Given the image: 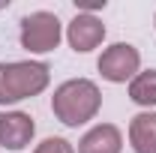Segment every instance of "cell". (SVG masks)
Wrapping results in <instances>:
<instances>
[{
  "instance_id": "6da1fadb",
  "label": "cell",
  "mask_w": 156,
  "mask_h": 153,
  "mask_svg": "<svg viewBox=\"0 0 156 153\" xmlns=\"http://www.w3.org/2000/svg\"><path fill=\"white\" fill-rule=\"evenodd\" d=\"M99 108H102V90L90 78H69L54 87L51 111L69 129H78V126L96 120Z\"/></svg>"
},
{
  "instance_id": "7a4b0ae2",
  "label": "cell",
  "mask_w": 156,
  "mask_h": 153,
  "mask_svg": "<svg viewBox=\"0 0 156 153\" xmlns=\"http://www.w3.org/2000/svg\"><path fill=\"white\" fill-rule=\"evenodd\" d=\"M51 84V66L42 60L0 63V105H15L21 99L45 93Z\"/></svg>"
},
{
  "instance_id": "3957f363",
  "label": "cell",
  "mask_w": 156,
  "mask_h": 153,
  "mask_svg": "<svg viewBox=\"0 0 156 153\" xmlns=\"http://www.w3.org/2000/svg\"><path fill=\"white\" fill-rule=\"evenodd\" d=\"M63 39V24L54 12L48 9H39V12H30L21 18V27H18V42L24 51L30 54H48L54 51Z\"/></svg>"
},
{
  "instance_id": "277c9868",
  "label": "cell",
  "mask_w": 156,
  "mask_h": 153,
  "mask_svg": "<svg viewBox=\"0 0 156 153\" xmlns=\"http://www.w3.org/2000/svg\"><path fill=\"white\" fill-rule=\"evenodd\" d=\"M99 75L111 84H129L132 78L141 72V51L132 42H114L108 45L96 60Z\"/></svg>"
},
{
  "instance_id": "5b68a950",
  "label": "cell",
  "mask_w": 156,
  "mask_h": 153,
  "mask_svg": "<svg viewBox=\"0 0 156 153\" xmlns=\"http://www.w3.org/2000/svg\"><path fill=\"white\" fill-rule=\"evenodd\" d=\"M66 42L75 54H87L99 48L105 42V24L99 15H90V12H78L75 18L66 24Z\"/></svg>"
},
{
  "instance_id": "8992f818",
  "label": "cell",
  "mask_w": 156,
  "mask_h": 153,
  "mask_svg": "<svg viewBox=\"0 0 156 153\" xmlns=\"http://www.w3.org/2000/svg\"><path fill=\"white\" fill-rule=\"evenodd\" d=\"M36 135V123L27 111H0V147L24 150Z\"/></svg>"
},
{
  "instance_id": "52a82bcc",
  "label": "cell",
  "mask_w": 156,
  "mask_h": 153,
  "mask_svg": "<svg viewBox=\"0 0 156 153\" xmlns=\"http://www.w3.org/2000/svg\"><path fill=\"white\" fill-rule=\"evenodd\" d=\"M123 150V132L114 123H96L81 135L75 153H120Z\"/></svg>"
},
{
  "instance_id": "ba28073f",
  "label": "cell",
  "mask_w": 156,
  "mask_h": 153,
  "mask_svg": "<svg viewBox=\"0 0 156 153\" xmlns=\"http://www.w3.org/2000/svg\"><path fill=\"white\" fill-rule=\"evenodd\" d=\"M129 144L135 153H156V111H138L129 120Z\"/></svg>"
},
{
  "instance_id": "9c48e42d",
  "label": "cell",
  "mask_w": 156,
  "mask_h": 153,
  "mask_svg": "<svg viewBox=\"0 0 156 153\" xmlns=\"http://www.w3.org/2000/svg\"><path fill=\"white\" fill-rule=\"evenodd\" d=\"M129 99L135 105H141L144 111L156 108V69H141L129 81Z\"/></svg>"
},
{
  "instance_id": "30bf717a",
  "label": "cell",
  "mask_w": 156,
  "mask_h": 153,
  "mask_svg": "<svg viewBox=\"0 0 156 153\" xmlns=\"http://www.w3.org/2000/svg\"><path fill=\"white\" fill-rule=\"evenodd\" d=\"M33 153H75V147H72V141H66L60 135H51V138L39 141L33 147Z\"/></svg>"
},
{
  "instance_id": "8fae6325",
  "label": "cell",
  "mask_w": 156,
  "mask_h": 153,
  "mask_svg": "<svg viewBox=\"0 0 156 153\" xmlns=\"http://www.w3.org/2000/svg\"><path fill=\"white\" fill-rule=\"evenodd\" d=\"M153 27H156V18H153Z\"/></svg>"
}]
</instances>
